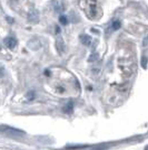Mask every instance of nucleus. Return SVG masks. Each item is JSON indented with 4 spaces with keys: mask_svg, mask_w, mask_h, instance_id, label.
<instances>
[{
    "mask_svg": "<svg viewBox=\"0 0 148 150\" xmlns=\"http://www.w3.org/2000/svg\"><path fill=\"white\" fill-rule=\"evenodd\" d=\"M0 131L6 133L7 136H10V137H22V136H25L24 131L8 127V125H0Z\"/></svg>",
    "mask_w": 148,
    "mask_h": 150,
    "instance_id": "f257e3e1",
    "label": "nucleus"
},
{
    "mask_svg": "<svg viewBox=\"0 0 148 150\" xmlns=\"http://www.w3.org/2000/svg\"><path fill=\"white\" fill-rule=\"evenodd\" d=\"M17 39L15 37H6L3 39V44L6 45V47H8L10 50H14L17 46Z\"/></svg>",
    "mask_w": 148,
    "mask_h": 150,
    "instance_id": "f03ea898",
    "label": "nucleus"
},
{
    "mask_svg": "<svg viewBox=\"0 0 148 150\" xmlns=\"http://www.w3.org/2000/svg\"><path fill=\"white\" fill-rule=\"evenodd\" d=\"M28 47L33 50H38L41 47V42L38 38H33L28 42Z\"/></svg>",
    "mask_w": 148,
    "mask_h": 150,
    "instance_id": "7ed1b4c3",
    "label": "nucleus"
},
{
    "mask_svg": "<svg viewBox=\"0 0 148 150\" xmlns=\"http://www.w3.org/2000/svg\"><path fill=\"white\" fill-rule=\"evenodd\" d=\"M56 48H57L59 54H62L65 52V42L60 36H58L57 39H56Z\"/></svg>",
    "mask_w": 148,
    "mask_h": 150,
    "instance_id": "20e7f679",
    "label": "nucleus"
},
{
    "mask_svg": "<svg viewBox=\"0 0 148 150\" xmlns=\"http://www.w3.org/2000/svg\"><path fill=\"white\" fill-rule=\"evenodd\" d=\"M28 18H29V20H30L31 23H37V21L39 20V14H38V11L31 10V11L29 12V15H28Z\"/></svg>",
    "mask_w": 148,
    "mask_h": 150,
    "instance_id": "39448f33",
    "label": "nucleus"
},
{
    "mask_svg": "<svg viewBox=\"0 0 148 150\" xmlns=\"http://www.w3.org/2000/svg\"><path fill=\"white\" fill-rule=\"evenodd\" d=\"M80 42H81V44L86 45V46H89L91 39L88 35H81V36H80Z\"/></svg>",
    "mask_w": 148,
    "mask_h": 150,
    "instance_id": "423d86ee",
    "label": "nucleus"
},
{
    "mask_svg": "<svg viewBox=\"0 0 148 150\" xmlns=\"http://www.w3.org/2000/svg\"><path fill=\"white\" fill-rule=\"evenodd\" d=\"M35 98H36V94H35V92L33 91L27 92V94H26V99H27V101H33V100H35Z\"/></svg>",
    "mask_w": 148,
    "mask_h": 150,
    "instance_id": "0eeeda50",
    "label": "nucleus"
},
{
    "mask_svg": "<svg viewBox=\"0 0 148 150\" xmlns=\"http://www.w3.org/2000/svg\"><path fill=\"white\" fill-rule=\"evenodd\" d=\"M98 58H99V54H98V53H94V54H91L90 56H89L88 62H89V63H91V62L94 63V62H96V61H97Z\"/></svg>",
    "mask_w": 148,
    "mask_h": 150,
    "instance_id": "6e6552de",
    "label": "nucleus"
},
{
    "mask_svg": "<svg viewBox=\"0 0 148 150\" xmlns=\"http://www.w3.org/2000/svg\"><path fill=\"white\" fill-rule=\"evenodd\" d=\"M64 112H66V113H70V112H73V104H71V103H69L68 105H66V107L64 108Z\"/></svg>",
    "mask_w": 148,
    "mask_h": 150,
    "instance_id": "1a4fd4ad",
    "label": "nucleus"
},
{
    "mask_svg": "<svg viewBox=\"0 0 148 150\" xmlns=\"http://www.w3.org/2000/svg\"><path fill=\"white\" fill-rule=\"evenodd\" d=\"M111 27H113V30H117V29L120 28V23H119V21H114Z\"/></svg>",
    "mask_w": 148,
    "mask_h": 150,
    "instance_id": "9d476101",
    "label": "nucleus"
},
{
    "mask_svg": "<svg viewBox=\"0 0 148 150\" xmlns=\"http://www.w3.org/2000/svg\"><path fill=\"white\" fill-rule=\"evenodd\" d=\"M59 21H60V24H62V25H67V23H68V20H67V17L61 16L60 18H59Z\"/></svg>",
    "mask_w": 148,
    "mask_h": 150,
    "instance_id": "9b49d317",
    "label": "nucleus"
},
{
    "mask_svg": "<svg viewBox=\"0 0 148 150\" xmlns=\"http://www.w3.org/2000/svg\"><path fill=\"white\" fill-rule=\"evenodd\" d=\"M144 46H148V36H146V38L144 39Z\"/></svg>",
    "mask_w": 148,
    "mask_h": 150,
    "instance_id": "f8f14e48",
    "label": "nucleus"
},
{
    "mask_svg": "<svg viewBox=\"0 0 148 150\" xmlns=\"http://www.w3.org/2000/svg\"><path fill=\"white\" fill-rule=\"evenodd\" d=\"M145 150H148V146L146 147V148H145Z\"/></svg>",
    "mask_w": 148,
    "mask_h": 150,
    "instance_id": "ddd939ff",
    "label": "nucleus"
},
{
    "mask_svg": "<svg viewBox=\"0 0 148 150\" xmlns=\"http://www.w3.org/2000/svg\"><path fill=\"white\" fill-rule=\"evenodd\" d=\"M0 50H1V46H0Z\"/></svg>",
    "mask_w": 148,
    "mask_h": 150,
    "instance_id": "4468645a",
    "label": "nucleus"
}]
</instances>
